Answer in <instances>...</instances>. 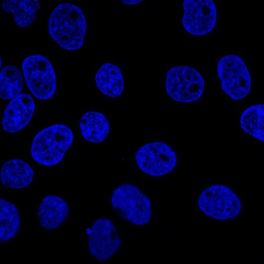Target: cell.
Returning a JSON list of instances; mask_svg holds the SVG:
<instances>
[{
  "label": "cell",
  "mask_w": 264,
  "mask_h": 264,
  "mask_svg": "<svg viewBox=\"0 0 264 264\" xmlns=\"http://www.w3.org/2000/svg\"><path fill=\"white\" fill-rule=\"evenodd\" d=\"M86 29L83 11L68 3L57 6L49 19V33L53 39L67 50L80 48L83 45Z\"/></svg>",
  "instance_id": "cell-1"
},
{
  "label": "cell",
  "mask_w": 264,
  "mask_h": 264,
  "mask_svg": "<svg viewBox=\"0 0 264 264\" xmlns=\"http://www.w3.org/2000/svg\"><path fill=\"white\" fill-rule=\"evenodd\" d=\"M72 131L63 124H55L40 131L31 147L33 158L39 164L55 165L64 157L72 143Z\"/></svg>",
  "instance_id": "cell-2"
},
{
  "label": "cell",
  "mask_w": 264,
  "mask_h": 264,
  "mask_svg": "<svg viewBox=\"0 0 264 264\" xmlns=\"http://www.w3.org/2000/svg\"><path fill=\"white\" fill-rule=\"evenodd\" d=\"M111 204L123 218L135 225H143L150 220V200L134 185L125 183L116 188L112 194Z\"/></svg>",
  "instance_id": "cell-3"
},
{
  "label": "cell",
  "mask_w": 264,
  "mask_h": 264,
  "mask_svg": "<svg viewBox=\"0 0 264 264\" xmlns=\"http://www.w3.org/2000/svg\"><path fill=\"white\" fill-rule=\"evenodd\" d=\"M198 204L206 215L220 220L236 217L242 209L238 196L229 188L220 184L204 189L199 196Z\"/></svg>",
  "instance_id": "cell-4"
},
{
  "label": "cell",
  "mask_w": 264,
  "mask_h": 264,
  "mask_svg": "<svg viewBox=\"0 0 264 264\" xmlns=\"http://www.w3.org/2000/svg\"><path fill=\"white\" fill-rule=\"evenodd\" d=\"M218 76L224 91L235 100L245 98L251 89V76L244 61L239 56L222 57L217 65Z\"/></svg>",
  "instance_id": "cell-5"
},
{
  "label": "cell",
  "mask_w": 264,
  "mask_h": 264,
  "mask_svg": "<svg viewBox=\"0 0 264 264\" xmlns=\"http://www.w3.org/2000/svg\"><path fill=\"white\" fill-rule=\"evenodd\" d=\"M204 87V81L200 73L190 67H174L167 73L166 91L176 101H195L202 95Z\"/></svg>",
  "instance_id": "cell-6"
},
{
  "label": "cell",
  "mask_w": 264,
  "mask_h": 264,
  "mask_svg": "<svg viewBox=\"0 0 264 264\" xmlns=\"http://www.w3.org/2000/svg\"><path fill=\"white\" fill-rule=\"evenodd\" d=\"M22 69L28 86L32 93L40 99H47L56 90V76L49 61L41 55L27 57L22 63Z\"/></svg>",
  "instance_id": "cell-7"
},
{
  "label": "cell",
  "mask_w": 264,
  "mask_h": 264,
  "mask_svg": "<svg viewBox=\"0 0 264 264\" xmlns=\"http://www.w3.org/2000/svg\"><path fill=\"white\" fill-rule=\"evenodd\" d=\"M135 159L141 171L154 176L170 172L177 162L175 151L167 144L159 142L141 146L135 154Z\"/></svg>",
  "instance_id": "cell-8"
},
{
  "label": "cell",
  "mask_w": 264,
  "mask_h": 264,
  "mask_svg": "<svg viewBox=\"0 0 264 264\" xmlns=\"http://www.w3.org/2000/svg\"><path fill=\"white\" fill-rule=\"evenodd\" d=\"M182 25L194 35H203L215 25L217 10L212 0H185L183 3Z\"/></svg>",
  "instance_id": "cell-9"
},
{
  "label": "cell",
  "mask_w": 264,
  "mask_h": 264,
  "mask_svg": "<svg viewBox=\"0 0 264 264\" xmlns=\"http://www.w3.org/2000/svg\"><path fill=\"white\" fill-rule=\"evenodd\" d=\"M121 240L113 223L109 219L100 218L90 229L88 247L90 253L99 261H105L119 249Z\"/></svg>",
  "instance_id": "cell-10"
},
{
  "label": "cell",
  "mask_w": 264,
  "mask_h": 264,
  "mask_svg": "<svg viewBox=\"0 0 264 264\" xmlns=\"http://www.w3.org/2000/svg\"><path fill=\"white\" fill-rule=\"evenodd\" d=\"M34 108L33 99L28 94H22L14 98L4 113V129L12 133L23 128L30 121Z\"/></svg>",
  "instance_id": "cell-11"
},
{
  "label": "cell",
  "mask_w": 264,
  "mask_h": 264,
  "mask_svg": "<svg viewBox=\"0 0 264 264\" xmlns=\"http://www.w3.org/2000/svg\"><path fill=\"white\" fill-rule=\"evenodd\" d=\"M68 213V206L64 200L58 196L49 195L41 201L37 216L42 227L54 229L62 223Z\"/></svg>",
  "instance_id": "cell-12"
},
{
  "label": "cell",
  "mask_w": 264,
  "mask_h": 264,
  "mask_svg": "<svg viewBox=\"0 0 264 264\" xmlns=\"http://www.w3.org/2000/svg\"><path fill=\"white\" fill-rule=\"evenodd\" d=\"M34 172L26 163L18 159L7 161L2 167L1 172L2 184L11 189H21L32 181Z\"/></svg>",
  "instance_id": "cell-13"
},
{
  "label": "cell",
  "mask_w": 264,
  "mask_h": 264,
  "mask_svg": "<svg viewBox=\"0 0 264 264\" xmlns=\"http://www.w3.org/2000/svg\"><path fill=\"white\" fill-rule=\"evenodd\" d=\"M95 81L99 90L106 95H120L124 88V81L120 68L116 65L106 63L98 70Z\"/></svg>",
  "instance_id": "cell-14"
},
{
  "label": "cell",
  "mask_w": 264,
  "mask_h": 264,
  "mask_svg": "<svg viewBox=\"0 0 264 264\" xmlns=\"http://www.w3.org/2000/svg\"><path fill=\"white\" fill-rule=\"evenodd\" d=\"M80 128L83 137L94 143L104 140L109 131L107 118L102 114L94 111L88 112L82 117Z\"/></svg>",
  "instance_id": "cell-15"
},
{
  "label": "cell",
  "mask_w": 264,
  "mask_h": 264,
  "mask_svg": "<svg viewBox=\"0 0 264 264\" xmlns=\"http://www.w3.org/2000/svg\"><path fill=\"white\" fill-rule=\"evenodd\" d=\"M3 8L5 11L13 14L18 26L26 27L33 22L39 4L37 0H4Z\"/></svg>",
  "instance_id": "cell-16"
},
{
  "label": "cell",
  "mask_w": 264,
  "mask_h": 264,
  "mask_svg": "<svg viewBox=\"0 0 264 264\" xmlns=\"http://www.w3.org/2000/svg\"><path fill=\"white\" fill-rule=\"evenodd\" d=\"M0 240L7 242L17 233L20 226V219L16 206L12 203L0 199Z\"/></svg>",
  "instance_id": "cell-17"
},
{
  "label": "cell",
  "mask_w": 264,
  "mask_h": 264,
  "mask_svg": "<svg viewBox=\"0 0 264 264\" xmlns=\"http://www.w3.org/2000/svg\"><path fill=\"white\" fill-rule=\"evenodd\" d=\"M264 105L257 104L246 109L240 119L242 129L253 137L264 141Z\"/></svg>",
  "instance_id": "cell-18"
},
{
  "label": "cell",
  "mask_w": 264,
  "mask_h": 264,
  "mask_svg": "<svg viewBox=\"0 0 264 264\" xmlns=\"http://www.w3.org/2000/svg\"><path fill=\"white\" fill-rule=\"evenodd\" d=\"M0 83V95L3 99L16 97L19 95L23 87L21 73L13 66H7L2 69Z\"/></svg>",
  "instance_id": "cell-19"
},
{
  "label": "cell",
  "mask_w": 264,
  "mask_h": 264,
  "mask_svg": "<svg viewBox=\"0 0 264 264\" xmlns=\"http://www.w3.org/2000/svg\"><path fill=\"white\" fill-rule=\"evenodd\" d=\"M142 1H140V0H138V1H136V0H134V1H122V2L123 3H124V4H128V5H135V4H137L138 3H140L141 2H142Z\"/></svg>",
  "instance_id": "cell-20"
}]
</instances>
